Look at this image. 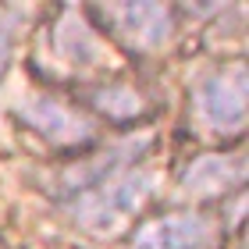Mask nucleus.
I'll return each instance as SVG.
<instances>
[{"instance_id": "nucleus-4", "label": "nucleus", "mask_w": 249, "mask_h": 249, "mask_svg": "<svg viewBox=\"0 0 249 249\" xmlns=\"http://www.w3.org/2000/svg\"><path fill=\"white\" fill-rule=\"evenodd\" d=\"M93 25L118 39L128 53H157L171 43L178 21L167 4H100L86 11Z\"/></svg>"}, {"instance_id": "nucleus-8", "label": "nucleus", "mask_w": 249, "mask_h": 249, "mask_svg": "<svg viewBox=\"0 0 249 249\" xmlns=\"http://www.w3.org/2000/svg\"><path fill=\"white\" fill-rule=\"evenodd\" d=\"M242 175H246V157L242 150H231V153H203L196 157L185 171H182V192H192V196H224V192L239 189L242 185Z\"/></svg>"}, {"instance_id": "nucleus-3", "label": "nucleus", "mask_w": 249, "mask_h": 249, "mask_svg": "<svg viewBox=\"0 0 249 249\" xmlns=\"http://www.w3.org/2000/svg\"><path fill=\"white\" fill-rule=\"evenodd\" d=\"M246 64L224 61L192 86V118L213 139H235L246 128Z\"/></svg>"}, {"instance_id": "nucleus-1", "label": "nucleus", "mask_w": 249, "mask_h": 249, "mask_svg": "<svg viewBox=\"0 0 249 249\" xmlns=\"http://www.w3.org/2000/svg\"><path fill=\"white\" fill-rule=\"evenodd\" d=\"M36 68L50 82H89L110 68L107 43L86 11L57 7L50 15L36 43Z\"/></svg>"}, {"instance_id": "nucleus-5", "label": "nucleus", "mask_w": 249, "mask_h": 249, "mask_svg": "<svg viewBox=\"0 0 249 249\" xmlns=\"http://www.w3.org/2000/svg\"><path fill=\"white\" fill-rule=\"evenodd\" d=\"M18 121L32 128L39 139H47L53 146H64V150H86V146L96 142V121L93 114H86L82 107L68 104L61 96H50V93H39V96H29L15 107Z\"/></svg>"}, {"instance_id": "nucleus-6", "label": "nucleus", "mask_w": 249, "mask_h": 249, "mask_svg": "<svg viewBox=\"0 0 249 249\" xmlns=\"http://www.w3.org/2000/svg\"><path fill=\"white\" fill-rule=\"evenodd\" d=\"M217 239V221L207 210H160L132 224L128 249H207Z\"/></svg>"}, {"instance_id": "nucleus-10", "label": "nucleus", "mask_w": 249, "mask_h": 249, "mask_svg": "<svg viewBox=\"0 0 249 249\" xmlns=\"http://www.w3.org/2000/svg\"><path fill=\"white\" fill-rule=\"evenodd\" d=\"M25 15H29L25 7H0V82L11 68V57H15V43H18Z\"/></svg>"}, {"instance_id": "nucleus-9", "label": "nucleus", "mask_w": 249, "mask_h": 249, "mask_svg": "<svg viewBox=\"0 0 249 249\" xmlns=\"http://www.w3.org/2000/svg\"><path fill=\"white\" fill-rule=\"evenodd\" d=\"M89 104L110 121H139L150 110V96L132 82H104L89 93Z\"/></svg>"}, {"instance_id": "nucleus-7", "label": "nucleus", "mask_w": 249, "mask_h": 249, "mask_svg": "<svg viewBox=\"0 0 249 249\" xmlns=\"http://www.w3.org/2000/svg\"><path fill=\"white\" fill-rule=\"evenodd\" d=\"M142 153H146V142H114V146L96 150V153H89V157H82V160H75V164L57 167L53 178L47 182V189L61 203H68V199H75L78 192L93 189V185L104 182V178H110L114 171H121V167L139 164Z\"/></svg>"}, {"instance_id": "nucleus-2", "label": "nucleus", "mask_w": 249, "mask_h": 249, "mask_svg": "<svg viewBox=\"0 0 249 249\" xmlns=\"http://www.w3.org/2000/svg\"><path fill=\"white\" fill-rule=\"evenodd\" d=\"M157 178L142 160L132 167H121L100 185L78 192L75 199H68V213L82 231L89 235H114L139 217L146 199L153 196Z\"/></svg>"}]
</instances>
